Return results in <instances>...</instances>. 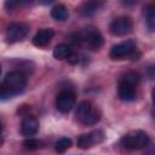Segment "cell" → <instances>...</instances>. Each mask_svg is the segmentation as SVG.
<instances>
[{
  "label": "cell",
  "mask_w": 155,
  "mask_h": 155,
  "mask_svg": "<svg viewBox=\"0 0 155 155\" xmlns=\"http://www.w3.org/2000/svg\"><path fill=\"white\" fill-rule=\"evenodd\" d=\"M23 147L27 149V150H36L41 147V142L35 139V138H28L23 142Z\"/></svg>",
  "instance_id": "cell-18"
},
{
  "label": "cell",
  "mask_w": 155,
  "mask_h": 155,
  "mask_svg": "<svg viewBox=\"0 0 155 155\" xmlns=\"http://www.w3.org/2000/svg\"><path fill=\"white\" fill-rule=\"evenodd\" d=\"M67 59H68V62H69L70 64H76V63L79 62V56H78L75 52H71L70 56H69Z\"/></svg>",
  "instance_id": "cell-20"
},
{
  "label": "cell",
  "mask_w": 155,
  "mask_h": 155,
  "mask_svg": "<svg viewBox=\"0 0 155 155\" xmlns=\"http://www.w3.org/2000/svg\"><path fill=\"white\" fill-rule=\"evenodd\" d=\"M117 96L124 102H131L136 97V86L132 84H128L124 80H120L119 87H117Z\"/></svg>",
  "instance_id": "cell-10"
},
{
  "label": "cell",
  "mask_w": 155,
  "mask_h": 155,
  "mask_svg": "<svg viewBox=\"0 0 155 155\" xmlns=\"http://www.w3.org/2000/svg\"><path fill=\"white\" fill-rule=\"evenodd\" d=\"M110 33L115 36H124L128 33H131L132 30V21L130 17L126 16H121L115 18L111 23H110Z\"/></svg>",
  "instance_id": "cell-7"
},
{
  "label": "cell",
  "mask_w": 155,
  "mask_h": 155,
  "mask_svg": "<svg viewBox=\"0 0 155 155\" xmlns=\"http://www.w3.org/2000/svg\"><path fill=\"white\" fill-rule=\"evenodd\" d=\"M139 75L137 74V73H127L125 76H122V79L121 80H124V81H126V82H128V84H132V85H134V86H137V84L139 82Z\"/></svg>",
  "instance_id": "cell-19"
},
{
  "label": "cell",
  "mask_w": 155,
  "mask_h": 155,
  "mask_svg": "<svg viewBox=\"0 0 155 155\" xmlns=\"http://www.w3.org/2000/svg\"><path fill=\"white\" fill-rule=\"evenodd\" d=\"M102 5L103 4L101 1H86L79 7V12L82 16L88 17V16H92L94 12H97L102 7Z\"/></svg>",
  "instance_id": "cell-13"
},
{
  "label": "cell",
  "mask_w": 155,
  "mask_h": 155,
  "mask_svg": "<svg viewBox=\"0 0 155 155\" xmlns=\"http://www.w3.org/2000/svg\"><path fill=\"white\" fill-rule=\"evenodd\" d=\"M151 98H153V103L155 104V88L153 90V93H151Z\"/></svg>",
  "instance_id": "cell-22"
},
{
  "label": "cell",
  "mask_w": 155,
  "mask_h": 155,
  "mask_svg": "<svg viewBox=\"0 0 155 155\" xmlns=\"http://www.w3.org/2000/svg\"><path fill=\"white\" fill-rule=\"evenodd\" d=\"M70 53H71V50L67 44H58L53 48V57L59 61L68 58L70 56Z\"/></svg>",
  "instance_id": "cell-15"
},
{
  "label": "cell",
  "mask_w": 155,
  "mask_h": 155,
  "mask_svg": "<svg viewBox=\"0 0 155 155\" xmlns=\"http://www.w3.org/2000/svg\"><path fill=\"white\" fill-rule=\"evenodd\" d=\"M53 35H54V31L51 28L40 29L35 34V36L33 38V44L35 46H38V47H44V46H46L51 41V39L53 38Z\"/></svg>",
  "instance_id": "cell-12"
},
{
  "label": "cell",
  "mask_w": 155,
  "mask_h": 155,
  "mask_svg": "<svg viewBox=\"0 0 155 155\" xmlns=\"http://www.w3.org/2000/svg\"><path fill=\"white\" fill-rule=\"evenodd\" d=\"M39 130V121L36 120V117L34 116H25L22 121V125H21V133L23 136H27V137H30V136H34Z\"/></svg>",
  "instance_id": "cell-11"
},
{
  "label": "cell",
  "mask_w": 155,
  "mask_h": 155,
  "mask_svg": "<svg viewBox=\"0 0 155 155\" xmlns=\"http://www.w3.org/2000/svg\"><path fill=\"white\" fill-rule=\"evenodd\" d=\"M76 117L84 125H94L99 121V113L90 102L82 101L78 104Z\"/></svg>",
  "instance_id": "cell-4"
},
{
  "label": "cell",
  "mask_w": 155,
  "mask_h": 155,
  "mask_svg": "<svg viewBox=\"0 0 155 155\" xmlns=\"http://www.w3.org/2000/svg\"><path fill=\"white\" fill-rule=\"evenodd\" d=\"M29 31V27L25 23H12L6 30V39L8 42H16L22 40Z\"/></svg>",
  "instance_id": "cell-9"
},
{
  "label": "cell",
  "mask_w": 155,
  "mask_h": 155,
  "mask_svg": "<svg viewBox=\"0 0 155 155\" xmlns=\"http://www.w3.org/2000/svg\"><path fill=\"white\" fill-rule=\"evenodd\" d=\"M71 147V139L70 138H61L57 143H56V151L57 153H64L65 150H68Z\"/></svg>",
  "instance_id": "cell-17"
},
{
  "label": "cell",
  "mask_w": 155,
  "mask_h": 155,
  "mask_svg": "<svg viewBox=\"0 0 155 155\" xmlns=\"http://www.w3.org/2000/svg\"><path fill=\"white\" fill-rule=\"evenodd\" d=\"M78 40L87 48L92 51H97L103 45V36L99 30L94 27H87L81 33L78 34Z\"/></svg>",
  "instance_id": "cell-2"
},
{
  "label": "cell",
  "mask_w": 155,
  "mask_h": 155,
  "mask_svg": "<svg viewBox=\"0 0 155 155\" xmlns=\"http://www.w3.org/2000/svg\"><path fill=\"white\" fill-rule=\"evenodd\" d=\"M25 86H27V78L22 71L18 70L10 71L5 75L2 80L0 96L2 99H6L12 96L19 94L24 91Z\"/></svg>",
  "instance_id": "cell-1"
},
{
  "label": "cell",
  "mask_w": 155,
  "mask_h": 155,
  "mask_svg": "<svg viewBox=\"0 0 155 155\" xmlns=\"http://www.w3.org/2000/svg\"><path fill=\"white\" fill-rule=\"evenodd\" d=\"M51 16L56 21H65L68 18V10H67V7L64 5L58 4V5H56V6L52 7Z\"/></svg>",
  "instance_id": "cell-16"
},
{
  "label": "cell",
  "mask_w": 155,
  "mask_h": 155,
  "mask_svg": "<svg viewBox=\"0 0 155 155\" xmlns=\"http://www.w3.org/2000/svg\"><path fill=\"white\" fill-rule=\"evenodd\" d=\"M134 51H136V42L133 40H126L117 45H114L113 48L110 50L109 56L113 59H121L124 57L131 56Z\"/></svg>",
  "instance_id": "cell-6"
},
{
  "label": "cell",
  "mask_w": 155,
  "mask_h": 155,
  "mask_svg": "<svg viewBox=\"0 0 155 155\" xmlns=\"http://www.w3.org/2000/svg\"><path fill=\"white\" fill-rule=\"evenodd\" d=\"M148 143H149V136L140 130L131 131L125 136H122L121 138V145L125 149H130V150L143 149L148 145Z\"/></svg>",
  "instance_id": "cell-3"
},
{
  "label": "cell",
  "mask_w": 155,
  "mask_h": 155,
  "mask_svg": "<svg viewBox=\"0 0 155 155\" xmlns=\"http://www.w3.org/2000/svg\"><path fill=\"white\" fill-rule=\"evenodd\" d=\"M75 105V94L70 90H62L56 97V108L61 113H69Z\"/></svg>",
  "instance_id": "cell-5"
},
{
  "label": "cell",
  "mask_w": 155,
  "mask_h": 155,
  "mask_svg": "<svg viewBox=\"0 0 155 155\" xmlns=\"http://www.w3.org/2000/svg\"><path fill=\"white\" fill-rule=\"evenodd\" d=\"M147 74H148V76H149L150 79H154V78H155V64L148 67V69H147Z\"/></svg>",
  "instance_id": "cell-21"
},
{
  "label": "cell",
  "mask_w": 155,
  "mask_h": 155,
  "mask_svg": "<svg viewBox=\"0 0 155 155\" xmlns=\"http://www.w3.org/2000/svg\"><path fill=\"white\" fill-rule=\"evenodd\" d=\"M104 139V133L99 130L97 131H92V132H88V133H84L81 136H79L78 140H76V144L79 148L81 149H87L94 144H98L101 142H103Z\"/></svg>",
  "instance_id": "cell-8"
},
{
  "label": "cell",
  "mask_w": 155,
  "mask_h": 155,
  "mask_svg": "<svg viewBox=\"0 0 155 155\" xmlns=\"http://www.w3.org/2000/svg\"><path fill=\"white\" fill-rule=\"evenodd\" d=\"M147 27L150 31H155V4L148 5L144 10Z\"/></svg>",
  "instance_id": "cell-14"
}]
</instances>
